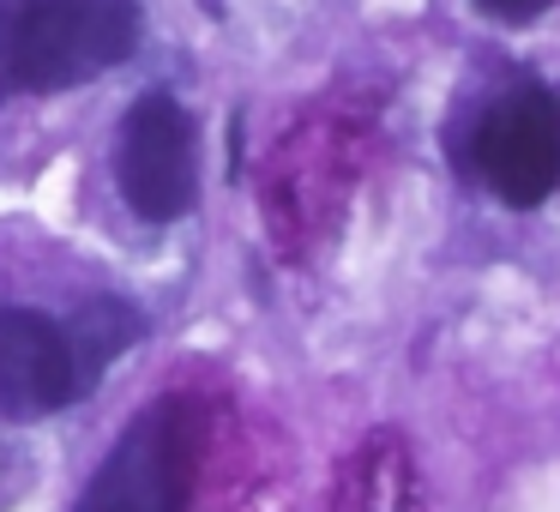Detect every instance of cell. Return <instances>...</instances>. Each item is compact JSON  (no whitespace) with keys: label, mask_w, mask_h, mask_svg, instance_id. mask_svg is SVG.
Returning <instances> with one entry per match:
<instances>
[{"label":"cell","mask_w":560,"mask_h":512,"mask_svg":"<svg viewBox=\"0 0 560 512\" xmlns=\"http://www.w3.org/2000/svg\"><path fill=\"white\" fill-rule=\"evenodd\" d=\"M139 49L133 0H7L0 91H73Z\"/></svg>","instance_id":"1"},{"label":"cell","mask_w":560,"mask_h":512,"mask_svg":"<svg viewBox=\"0 0 560 512\" xmlns=\"http://www.w3.org/2000/svg\"><path fill=\"white\" fill-rule=\"evenodd\" d=\"M187 458H194V428L175 398L133 416L103 470L91 476L79 512H187Z\"/></svg>","instance_id":"2"},{"label":"cell","mask_w":560,"mask_h":512,"mask_svg":"<svg viewBox=\"0 0 560 512\" xmlns=\"http://www.w3.org/2000/svg\"><path fill=\"white\" fill-rule=\"evenodd\" d=\"M476 170L506 206L530 211L560 187V97L524 85L500 97L476 127Z\"/></svg>","instance_id":"3"},{"label":"cell","mask_w":560,"mask_h":512,"mask_svg":"<svg viewBox=\"0 0 560 512\" xmlns=\"http://www.w3.org/2000/svg\"><path fill=\"white\" fill-rule=\"evenodd\" d=\"M115 175H121L127 206L145 223H175L194 211L199 175H194V127H187L182 103L151 91L127 109Z\"/></svg>","instance_id":"4"},{"label":"cell","mask_w":560,"mask_h":512,"mask_svg":"<svg viewBox=\"0 0 560 512\" xmlns=\"http://www.w3.org/2000/svg\"><path fill=\"white\" fill-rule=\"evenodd\" d=\"M79 398L73 350L55 319L31 307H0V416L7 422H37Z\"/></svg>","instance_id":"5"},{"label":"cell","mask_w":560,"mask_h":512,"mask_svg":"<svg viewBox=\"0 0 560 512\" xmlns=\"http://www.w3.org/2000/svg\"><path fill=\"white\" fill-rule=\"evenodd\" d=\"M61 331H67V350H73L79 392H85L91 380H103L115 362H121V350H133V338L145 331V319H139L127 302H115V295H97V302H85Z\"/></svg>","instance_id":"6"},{"label":"cell","mask_w":560,"mask_h":512,"mask_svg":"<svg viewBox=\"0 0 560 512\" xmlns=\"http://www.w3.org/2000/svg\"><path fill=\"white\" fill-rule=\"evenodd\" d=\"M482 13H494V19H506V25H524V19H536V13H548V0H476Z\"/></svg>","instance_id":"7"}]
</instances>
